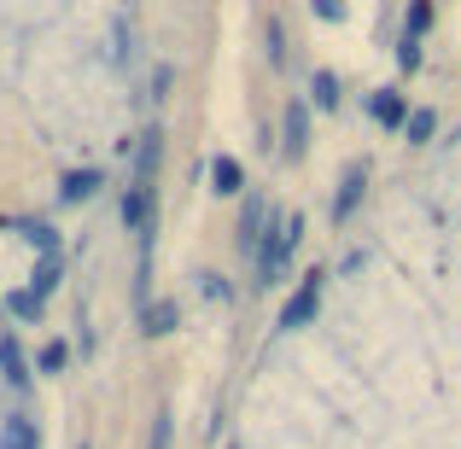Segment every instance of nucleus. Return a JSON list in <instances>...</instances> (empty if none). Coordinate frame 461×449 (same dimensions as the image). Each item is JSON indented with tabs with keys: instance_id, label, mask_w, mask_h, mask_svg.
I'll list each match as a JSON object with an SVG mask.
<instances>
[{
	"instance_id": "f257e3e1",
	"label": "nucleus",
	"mask_w": 461,
	"mask_h": 449,
	"mask_svg": "<svg viewBox=\"0 0 461 449\" xmlns=\"http://www.w3.org/2000/svg\"><path fill=\"white\" fill-rule=\"evenodd\" d=\"M269 234H275V239H263V246H258V281H263V286H269L275 274H281L286 263H293L304 222H298V216H286V222H275V228H269Z\"/></svg>"
},
{
	"instance_id": "f03ea898",
	"label": "nucleus",
	"mask_w": 461,
	"mask_h": 449,
	"mask_svg": "<svg viewBox=\"0 0 461 449\" xmlns=\"http://www.w3.org/2000/svg\"><path fill=\"white\" fill-rule=\"evenodd\" d=\"M315 310H321V274H310V281L298 286L293 298H286V310H281V333H298V327H310V321H315Z\"/></svg>"
},
{
	"instance_id": "7ed1b4c3",
	"label": "nucleus",
	"mask_w": 461,
	"mask_h": 449,
	"mask_svg": "<svg viewBox=\"0 0 461 449\" xmlns=\"http://www.w3.org/2000/svg\"><path fill=\"white\" fill-rule=\"evenodd\" d=\"M368 112H374V123H380V129H403L409 123V105H403V94H397V88H374L368 94Z\"/></svg>"
},
{
	"instance_id": "20e7f679",
	"label": "nucleus",
	"mask_w": 461,
	"mask_h": 449,
	"mask_svg": "<svg viewBox=\"0 0 461 449\" xmlns=\"http://www.w3.org/2000/svg\"><path fill=\"white\" fill-rule=\"evenodd\" d=\"M147 222H152V181H135L123 193V228L129 234H147Z\"/></svg>"
},
{
	"instance_id": "39448f33",
	"label": "nucleus",
	"mask_w": 461,
	"mask_h": 449,
	"mask_svg": "<svg viewBox=\"0 0 461 449\" xmlns=\"http://www.w3.org/2000/svg\"><path fill=\"white\" fill-rule=\"evenodd\" d=\"M211 187H216V193H240V187H246V169H240V157H211Z\"/></svg>"
},
{
	"instance_id": "423d86ee",
	"label": "nucleus",
	"mask_w": 461,
	"mask_h": 449,
	"mask_svg": "<svg viewBox=\"0 0 461 449\" xmlns=\"http://www.w3.org/2000/svg\"><path fill=\"white\" fill-rule=\"evenodd\" d=\"M94 187H100V169H77V175H65L59 199H65V204H82V199H94Z\"/></svg>"
},
{
	"instance_id": "0eeeda50",
	"label": "nucleus",
	"mask_w": 461,
	"mask_h": 449,
	"mask_svg": "<svg viewBox=\"0 0 461 449\" xmlns=\"http://www.w3.org/2000/svg\"><path fill=\"white\" fill-rule=\"evenodd\" d=\"M140 321H147V333L152 338H164V333H176V321H181V310H176V303H147V315H140Z\"/></svg>"
},
{
	"instance_id": "6e6552de",
	"label": "nucleus",
	"mask_w": 461,
	"mask_h": 449,
	"mask_svg": "<svg viewBox=\"0 0 461 449\" xmlns=\"http://www.w3.org/2000/svg\"><path fill=\"white\" fill-rule=\"evenodd\" d=\"M0 449H35V427L23 415H12L6 427H0Z\"/></svg>"
},
{
	"instance_id": "1a4fd4ad",
	"label": "nucleus",
	"mask_w": 461,
	"mask_h": 449,
	"mask_svg": "<svg viewBox=\"0 0 461 449\" xmlns=\"http://www.w3.org/2000/svg\"><path fill=\"white\" fill-rule=\"evenodd\" d=\"M357 193H362V164H350V169H345V181H339V204H333V216H350V211H357Z\"/></svg>"
},
{
	"instance_id": "9d476101",
	"label": "nucleus",
	"mask_w": 461,
	"mask_h": 449,
	"mask_svg": "<svg viewBox=\"0 0 461 449\" xmlns=\"http://www.w3.org/2000/svg\"><path fill=\"white\" fill-rule=\"evenodd\" d=\"M310 94H315V105H321V112H333V105H339V76H333V70H315V76H310Z\"/></svg>"
},
{
	"instance_id": "9b49d317",
	"label": "nucleus",
	"mask_w": 461,
	"mask_h": 449,
	"mask_svg": "<svg viewBox=\"0 0 461 449\" xmlns=\"http://www.w3.org/2000/svg\"><path fill=\"white\" fill-rule=\"evenodd\" d=\"M304 135H310V112L293 105V112H286V152H304Z\"/></svg>"
},
{
	"instance_id": "f8f14e48",
	"label": "nucleus",
	"mask_w": 461,
	"mask_h": 449,
	"mask_svg": "<svg viewBox=\"0 0 461 449\" xmlns=\"http://www.w3.org/2000/svg\"><path fill=\"white\" fill-rule=\"evenodd\" d=\"M427 23H432V0H409V18H403V35H427Z\"/></svg>"
},
{
	"instance_id": "ddd939ff",
	"label": "nucleus",
	"mask_w": 461,
	"mask_h": 449,
	"mask_svg": "<svg viewBox=\"0 0 461 449\" xmlns=\"http://www.w3.org/2000/svg\"><path fill=\"white\" fill-rule=\"evenodd\" d=\"M0 368H6V380H12V385L30 380V373H23V356H18V345H12V338H0Z\"/></svg>"
},
{
	"instance_id": "4468645a",
	"label": "nucleus",
	"mask_w": 461,
	"mask_h": 449,
	"mask_svg": "<svg viewBox=\"0 0 461 449\" xmlns=\"http://www.w3.org/2000/svg\"><path fill=\"white\" fill-rule=\"evenodd\" d=\"M432 129H438V117H432V112H409V123H403V135H409V140H427V135H432Z\"/></svg>"
},
{
	"instance_id": "2eb2a0df",
	"label": "nucleus",
	"mask_w": 461,
	"mask_h": 449,
	"mask_svg": "<svg viewBox=\"0 0 461 449\" xmlns=\"http://www.w3.org/2000/svg\"><path fill=\"white\" fill-rule=\"evenodd\" d=\"M65 362H70V350L59 345V338H53V345H41V373H65Z\"/></svg>"
},
{
	"instance_id": "dca6fc26",
	"label": "nucleus",
	"mask_w": 461,
	"mask_h": 449,
	"mask_svg": "<svg viewBox=\"0 0 461 449\" xmlns=\"http://www.w3.org/2000/svg\"><path fill=\"white\" fill-rule=\"evenodd\" d=\"M397 65H403V70L420 65V41H415V35H403V41H397Z\"/></svg>"
},
{
	"instance_id": "f3484780",
	"label": "nucleus",
	"mask_w": 461,
	"mask_h": 449,
	"mask_svg": "<svg viewBox=\"0 0 461 449\" xmlns=\"http://www.w3.org/2000/svg\"><path fill=\"white\" fill-rule=\"evenodd\" d=\"M315 6V18H327V23H345V0H310Z\"/></svg>"
},
{
	"instance_id": "a211bd4d",
	"label": "nucleus",
	"mask_w": 461,
	"mask_h": 449,
	"mask_svg": "<svg viewBox=\"0 0 461 449\" xmlns=\"http://www.w3.org/2000/svg\"><path fill=\"white\" fill-rule=\"evenodd\" d=\"M269 58H275V65H286V35H281V23H269Z\"/></svg>"
},
{
	"instance_id": "6ab92c4d",
	"label": "nucleus",
	"mask_w": 461,
	"mask_h": 449,
	"mask_svg": "<svg viewBox=\"0 0 461 449\" xmlns=\"http://www.w3.org/2000/svg\"><path fill=\"white\" fill-rule=\"evenodd\" d=\"M152 449H169V415H158V427H152Z\"/></svg>"
}]
</instances>
